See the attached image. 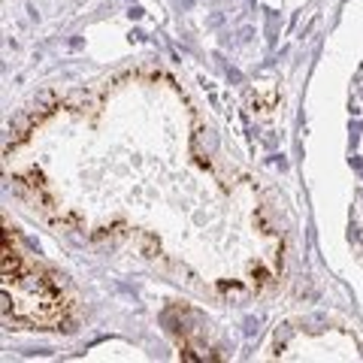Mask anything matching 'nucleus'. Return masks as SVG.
<instances>
[{
  "mask_svg": "<svg viewBox=\"0 0 363 363\" xmlns=\"http://www.w3.org/2000/svg\"><path fill=\"white\" fill-rule=\"evenodd\" d=\"M4 303L6 315L30 327H58L64 321V297L30 260L9 242L4 252Z\"/></svg>",
  "mask_w": 363,
  "mask_h": 363,
  "instance_id": "1",
  "label": "nucleus"
}]
</instances>
